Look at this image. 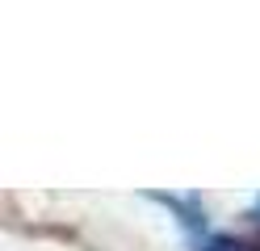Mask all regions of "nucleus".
<instances>
[{"instance_id": "1", "label": "nucleus", "mask_w": 260, "mask_h": 251, "mask_svg": "<svg viewBox=\"0 0 260 251\" xmlns=\"http://www.w3.org/2000/svg\"><path fill=\"white\" fill-rule=\"evenodd\" d=\"M147 197L176 213V222H181L185 239H189V251H260V243L235 239V234H222V230H210L206 205H202L198 193H147Z\"/></svg>"}, {"instance_id": "2", "label": "nucleus", "mask_w": 260, "mask_h": 251, "mask_svg": "<svg viewBox=\"0 0 260 251\" xmlns=\"http://www.w3.org/2000/svg\"><path fill=\"white\" fill-rule=\"evenodd\" d=\"M248 218H252V222H256V226H260V193H256V197H252V205H248Z\"/></svg>"}]
</instances>
